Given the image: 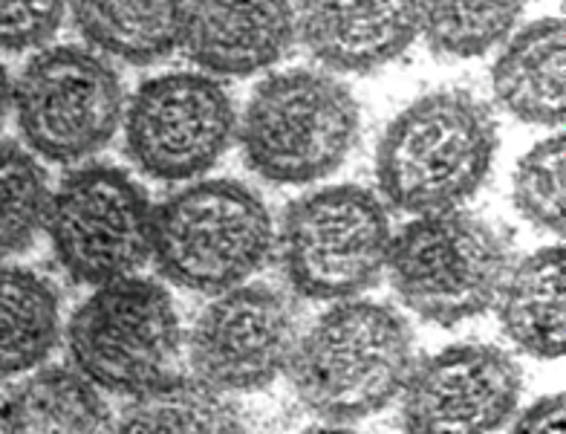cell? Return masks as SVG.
<instances>
[{
  "label": "cell",
  "instance_id": "cell-2",
  "mask_svg": "<svg viewBox=\"0 0 566 434\" xmlns=\"http://www.w3.org/2000/svg\"><path fill=\"white\" fill-rule=\"evenodd\" d=\"M413 365L408 319L381 301L353 299L301 333L286 374L304 409L344 426L399 400Z\"/></svg>",
  "mask_w": 566,
  "mask_h": 434
},
{
  "label": "cell",
  "instance_id": "cell-5",
  "mask_svg": "<svg viewBox=\"0 0 566 434\" xmlns=\"http://www.w3.org/2000/svg\"><path fill=\"white\" fill-rule=\"evenodd\" d=\"M509 255L497 226L454 209L417 217L394 235L385 272L410 313L451 328L497 301L512 270Z\"/></svg>",
  "mask_w": 566,
  "mask_h": 434
},
{
  "label": "cell",
  "instance_id": "cell-9",
  "mask_svg": "<svg viewBox=\"0 0 566 434\" xmlns=\"http://www.w3.org/2000/svg\"><path fill=\"white\" fill-rule=\"evenodd\" d=\"M12 105L23 143L50 163H82L105 148L125 113L119 73L90 46H50L27 61Z\"/></svg>",
  "mask_w": 566,
  "mask_h": 434
},
{
  "label": "cell",
  "instance_id": "cell-6",
  "mask_svg": "<svg viewBox=\"0 0 566 434\" xmlns=\"http://www.w3.org/2000/svg\"><path fill=\"white\" fill-rule=\"evenodd\" d=\"M390 215L365 186H327L283 211L277 255L292 292L315 301H353L388 270Z\"/></svg>",
  "mask_w": 566,
  "mask_h": 434
},
{
  "label": "cell",
  "instance_id": "cell-13",
  "mask_svg": "<svg viewBox=\"0 0 566 434\" xmlns=\"http://www.w3.org/2000/svg\"><path fill=\"white\" fill-rule=\"evenodd\" d=\"M298 38L336 73H373L417 41V3H304Z\"/></svg>",
  "mask_w": 566,
  "mask_h": 434
},
{
  "label": "cell",
  "instance_id": "cell-23",
  "mask_svg": "<svg viewBox=\"0 0 566 434\" xmlns=\"http://www.w3.org/2000/svg\"><path fill=\"white\" fill-rule=\"evenodd\" d=\"M566 140L546 136L523 154L512 180L514 206L523 220L544 232H564L566 224Z\"/></svg>",
  "mask_w": 566,
  "mask_h": 434
},
{
  "label": "cell",
  "instance_id": "cell-15",
  "mask_svg": "<svg viewBox=\"0 0 566 434\" xmlns=\"http://www.w3.org/2000/svg\"><path fill=\"white\" fill-rule=\"evenodd\" d=\"M492 91L509 116L530 125H560L566 116V30L541 18L509 35L492 68Z\"/></svg>",
  "mask_w": 566,
  "mask_h": 434
},
{
  "label": "cell",
  "instance_id": "cell-16",
  "mask_svg": "<svg viewBox=\"0 0 566 434\" xmlns=\"http://www.w3.org/2000/svg\"><path fill=\"white\" fill-rule=\"evenodd\" d=\"M500 328L517 351L558 360L566 348V255L546 247L512 267L497 296Z\"/></svg>",
  "mask_w": 566,
  "mask_h": 434
},
{
  "label": "cell",
  "instance_id": "cell-26",
  "mask_svg": "<svg viewBox=\"0 0 566 434\" xmlns=\"http://www.w3.org/2000/svg\"><path fill=\"white\" fill-rule=\"evenodd\" d=\"M9 105H12V82H9L7 68L0 64V122H3V116H7Z\"/></svg>",
  "mask_w": 566,
  "mask_h": 434
},
{
  "label": "cell",
  "instance_id": "cell-7",
  "mask_svg": "<svg viewBox=\"0 0 566 434\" xmlns=\"http://www.w3.org/2000/svg\"><path fill=\"white\" fill-rule=\"evenodd\" d=\"M154 206L122 168L84 165L67 174L46 203L44 229L55 261L78 285H111L150 258Z\"/></svg>",
  "mask_w": 566,
  "mask_h": 434
},
{
  "label": "cell",
  "instance_id": "cell-20",
  "mask_svg": "<svg viewBox=\"0 0 566 434\" xmlns=\"http://www.w3.org/2000/svg\"><path fill=\"white\" fill-rule=\"evenodd\" d=\"M59 337L55 287L27 267H0V380L35 371Z\"/></svg>",
  "mask_w": 566,
  "mask_h": 434
},
{
  "label": "cell",
  "instance_id": "cell-24",
  "mask_svg": "<svg viewBox=\"0 0 566 434\" xmlns=\"http://www.w3.org/2000/svg\"><path fill=\"white\" fill-rule=\"evenodd\" d=\"M64 23L61 3H0V50L21 53L46 44Z\"/></svg>",
  "mask_w": 566,
  "mask_h": 434
},
{
  "label": "cell",
  "instance_id": "cell-10",
  "mask_svg": "<svg viewBox=\"0 0 566 434\" xmlns=\"http://www.w3.org/2000/svg\"><path fill=\"white\" fill-rule=\"evenodd\" d=\"M238 116L226 87L206 73H165L136 91L125 111L127 157L154 180L206 174L234 140Z\"/></svg>",
  "mask_w": 566,
  "mask_h": 434
},
{
  "label": "cell",
  "instance_id": "cell-18",
  "mask_svg": "<svg viewBox=\"0 0 566 434\" xmlns=\"http://www.w3.org/2000/svg\"><path fill=\"white\" fill-rule=\"evenodd\" d=\"M105 420V400L75 368H41L0 403L3 434H98Z\"/></svg>",
  "mask_w": 566,
  "mask_h": 434
},
{
  "label": "cell",
  "instance_id": "cell-17",
  "mask_svg": "<svg viewBox=\"0 0 566 434\" xmlns=\"http://www.w3.org/2000/svg\"><path fill=\"white\" fill-rule=\"evenodd\" d=\"M116 434H249V428L229 394L195 374H165L130 394Z\"/></svg>",
  "mask_w": 566,
  "mask_h": 434
},
{
  "label": "cell",
  "instance_id": "cell-22",
  "mask_svg": "<svg viewBox=\"0 0 566 434\" xmlns=\"http://www.w3.org/2000/svg\"><path fill=\"white\" fill-rule=\"evenodd\" d=\"M50 188L41 165L21 145L0 143V258L27 249L44 226Z\"/></svg>",
  "mask_w": 566,
  "mask_h": 434
},
{
  "label": "cell",
  "instance_id": "cell-12",
  "mask_svg": "<svg viewBox=\"0 0 566 434\" xmlns=\"http://www.w3.org/2000/svg\"><path fill=\"white\" fill-rule=\"evenodd\" d=\"M521 365L497 344L462 342L413 365L399 394L405 434H494L521 403Z\"/></svg>",
  "mask_w": 566,
  "mask_h": 434
},
{
  "label": "cell",
  "instance_id": "cell-8",
  "mask_svg": "<svg viewBox=\"0 0 566 434\" xmlns=\"http://www.w3.org/2000/svg\"><path fill=\"white\" fill-rule=\"evenodd\" d=\"M67 348L75 371L96 389L136 394L171 374L182 322L163 285L127 276L82 301L70 319Z\"/></svg>",
  "mask_w": 566,
  "mask_h": 434
},
{
  "label": "cell",
  "instance_id": "cell-25",
  "mask_svg": "<svg viewBox=\"0 0 566 434\" xmlns=\"http://www.w3.org/2000/svg\"><path fill=\"white\" fill-rule=\"evenodd\" d=\"M566 409L564 394H552V397L537 400L526 412L517 417L509 434H566Z\"/></svg>",
  "mask_w": 566,
  "mask_h": 434
},
{
  "label": "cell",
  "instance_id": "cell-21",
  "mask_svg": "<svg viewBox=\"0 0 566 434\" xmlns=\"http://www.w3.org/2000/svg\"><path fill=\"white\" fill-rule=\"evenodd\" d=\"M521 3H417V32L433 53L478 59L512 35Z\"/></svg>",
  "mask_w": 566,
  "mask_h": 434
},
{
  "label": "cell",
  "instance_id": "cell-27",
  "mask_svg": "<svg viewBox=\"0 0 566 434\" xmlns=\"http://www.w3.org/2000/svg\"><path fill=\"white\" fill-rule=\"evenodd\" d=\"M301 434H358L347 426H336V423H327V426H315V428H306Z\"/></svg>",
  "mask_w": 566,
  "mask_h": 434
},
{
  "label": "cell",
  "instance_id": "cell-1",
  "mask_svg": "<svg viewBox=\"0 0 566 434\" xmlns=\"http://www.w3.org/2000/svg\"><path fill=\"white\" fill-rule=\"evenodd\" d=\"M497 143V122L485 102L465 91L428 93L381 134L379 197L417 217L460 209L492 172Z\"/></svg>",
  "mask_w": 566,
  "mask_h": 434
},
{
  "label": "cell",
  "instance_id": "cell-11",
  "mask_svg": "<svg viewBox=\"0 0 566 434\" xmlns=\"http://www.w3.org/2000/svg\"><path fill=\"white\" fill-rule=\"evenodd\" d=\"M298 308L269 285H240L202 310L188 339L197 380L223 394L261 391L290 368L298 344Z\"/></svg>",
  "mask_w": 566,
  "mask_h": 434
},
{
  "label": "cell",
  "instance_id": "cell-4",
  "mask_svg": "<svg viewBox=\"0 0 566 434\" xmlns=\"http://www.w3.org/2000/svg\"><path fill=\"white\" fill-rule=\"evenodd\" d=\"M275 249V224L263 197L238 180L179 188L154 211L150 258L171 285L195 292L240 287Z\"/></svg>",
  "mask_w": 566,
  "mask_h": 434
},
{
  "label": "cell",
  "instance_id": "cell-19",
  "mask_svg": "<svg viewBox=\"0 0 566 434\" xmlns=\"http://www.w3.org/2000/svg\"><path fill=\"white\" fill-rule=\"evenodd\" d=\"M188 3H75L73 21L93 53L150 64L182 46Z\"/></svg>",
  "mask_w": 566,
  "mask_h": 434
},
{
  "label": "cell",
  "instance_id": "cell-14",
  "mask_svg": "<svg viewBox=\"0 0 566 434\" xmlns=\"http://www.w3.org/2000/svg\"><path fill=\"white\" fill-rule=\"evenodd\" d=\"M298 38L290 3H188L182 46L214 75H252L286 55Z\"/></svg>",
  "mask_w": 566,
  "mask_h": 434
},
{
  "label": "cell",
  "instance_id": "cell-3",
  "mask_svg": "<svg viewBox=\"0 0 566 434\" xmlns=\"http://www.w3.org/2000/svg\"><path fill=\"white\" fill-rule=\"evenodd\" d=\"M361 111L347 84L318 70H286L263 79L240 120L243 159L277 186L321 180L347 159Z\"/></svg>",
  "mask_w": 566,
  "mask_h": 434
}]
</instances>
